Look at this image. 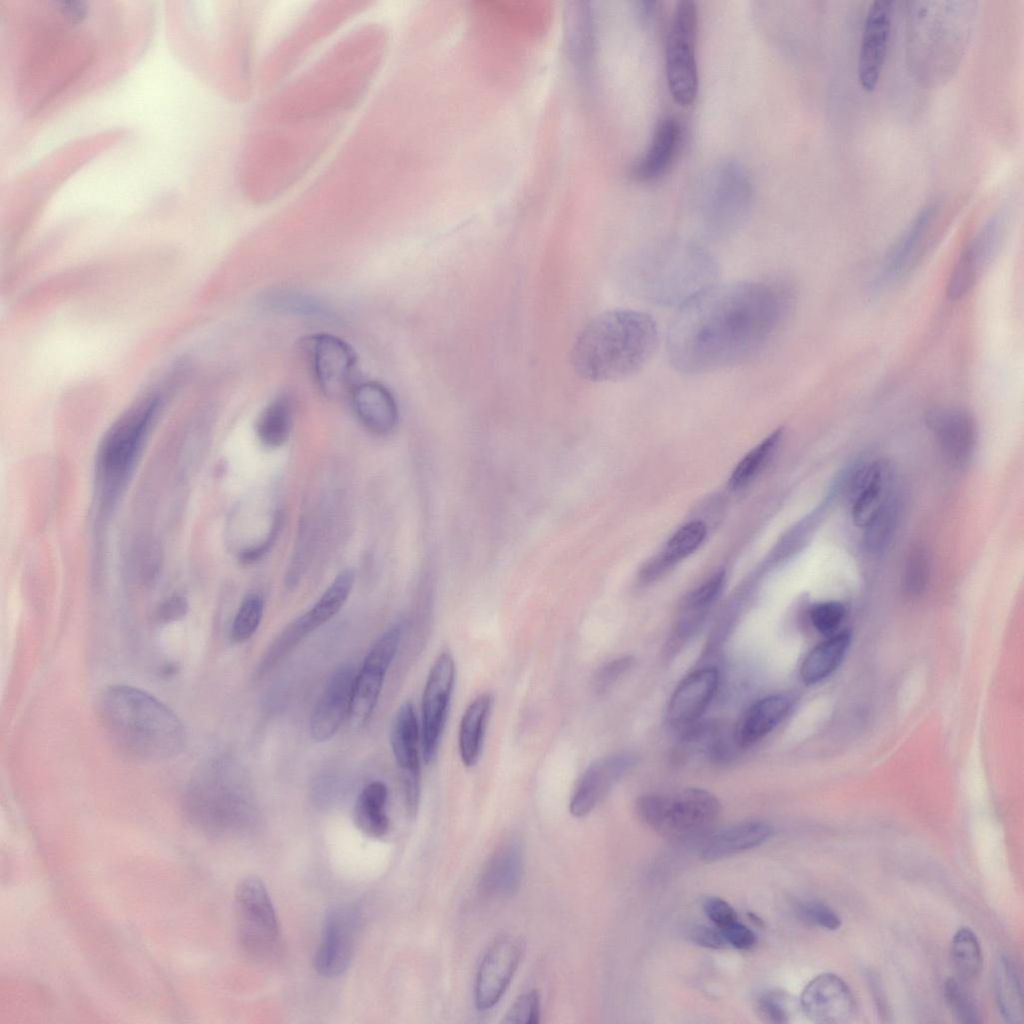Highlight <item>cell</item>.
<instances>
[{"mask_svg":"<svg viewBox=\"0 0 1024 1024\" xmlns=\"http://www.w3.org/2000/svg\"><path fill=\"white\" fill-rule=\"evenodd\" d=\"M716 273L714 258L697 243H663L640 255V293L659 304L680 305L712 284Z\"/></svg>","mask_w":1024,"mask_h":1024,"instance_id":"4","label":"cell"},{"mask_svg":"<svg viewBox=\"0 0 1024 1024\" xmlns=\"http://www.w3.org/2000/svg\"><path fill=\"white\" fill-rule=\"evenodd\" d=\"M935 216V207L923 208L885 258L881 281L893 282L909 273L930 250V230Z\"/></svg>","mask_w":1024,"mask_h":1024,"instance_id":"24","label":"cell"},{"mask_svg":"<svg viewBox=\"0 0 1024 1024\" xmlns=\"http://www.w3.org/2000/svg\"><path fill=\"white\" fill-rule=\"evenodd\" d=\"M892 2H873L867 12L858 55V81L871 92L880 80L886 60L892 24Z\"/></svg>","mask_w":1024,"mask_h":1024,"instance_id":"19","label":"cell"},{"mask_svg":"<svg viewBox=\"0 0 1024 1024\" xmlns=\"http://www.w3.org/2000/svg\"><path fill=\"white\" fill-rule=\"evenodd\" d=\"M265 306L275 312L313 318L332 316L330 308L318 298L299 291L277 290L264 299Z\"/></svg>","mask_w":1024,"mask_h":1024,"instance_id":"41","label":"cell"},{"mask_svg":"<svg viewBox=\"0 0 1024 1024\" xmlns=\"http://www.w3.org/2000/svg\"><path fill=\"white\" fill-rule=\"evenodd\" d=\"M454 682V659L449 652H443L429 671L422 696V753L426 764L436 757Z\"/></svg>","mask_w":1024,"mask_h":1024,"instance_id":"13","label":"cell"},{"mask_svg":"<svg viewBox=\"0 0 1024 1024\" xmlns=\"http://www.w3.org/2000/svg\"><path fill=\"white\" fill-rule=\"evenodd\" d=\"M698 9L694 1H680L669 25L665 66L667 85L672 98L679 105L688 106L698 93V67L696 44Z\"/></svg>","mask_w":1024,"mask_h":1024,"instance_id":"7","label":"cell"},{"mask_svg":"<svg viewBox=\"0 0 1024 1024\" xmlns=\"http://www.w3.org/2000/svg\"><path fill=\"white\" fill-rule=\"evenodd\" d=\"M804 1015L816 1023H843L853 1017L854 996L846 982L834 973H822L810 980L800 996Z\"/></svg>","mask_w":1024,"mask_h":1024,"instance_id":"21","label":"cell"},{"mask_svg":"<svg viewBox=\"0 0 1024 1024\" xmlns=\"http://www.w3.org/2000/svg\"><path fill=\"white\" fill-rule=\"evenodd\" d=\"M706 532V525L702 521H692L679 528L668 540L660 556L647 567L645 577H654L692 554L704 541Z\"/></svg>","mask_w":1024,"mask_h":1024,"instance_id":"37","label":"cell"},{"mask_svg":"<svg viewBox=\"0 0 1024 1024\" xmlns=\"http://www.w3.org/2000/svg\"><path fill=\"white\" fill-rule=\"evenodd\" d=\"M634 659L622 656L603 664L595 673L593 685L598 694L609 691L632 667Z\"/></svg>","mask_w":1024,"mask_h":1024,"instance_id":"51","label":"cell"},{"mask_svg":"<svg viewBox=\"0 0 1024 1024\" xmlns=\"http://www.w3.org/2000/svg\"><path fill=\"white\" fill-rule=\"evenodd\" d=\"M685 731L674 748L673 759L677 764L694 761H724L737 747L734 730L729 731L723 724L714 721H696L685 727Z\"/></svg>","mask_w":1024,"mask_h":1024,"instance_id":"25","label":"cell"},{"mask_svg":"<svg viewBox=\"0 0 1024 1024\" xmlns=\"http://www.w3.org/2000/svg\"><path fill=\"white\" fill-rule=\"evenodd\" d=\"M359 918L350 906L339 905L325 915L321 939L314 957V967L323 977L342 975L352 961Z\"/></svg>","mask_w":1024,"mask_h":1024,"instance_id":"14","label":"cell"},{"mask_svg":"<svg viewBox=\"0 0 1024 1024\" xmlns=\"http://www.w3.org/2000/svg\"><path fill=\"white\" fill-rule=\"evenodd\" d=\"M927 420L946 459L957 466L967 464L976 443L973 417L959 408H940L929 412Z\"/></svg>","mask_w":1024,"mask_h":1024,"instance_id":"26","label":"cell"},{"mask_svg":"<svg viewBox=\"0 0 1024 1024\" xmlns=\"http://www.w3.org/2000/svg\"><path fill=\"white\" fill-rule=\"evenodd\" d=\"M403 627L398 624L384 632L373 644L356 674L348 719L359 730L369 722L379 698L385 675L396 655Z\"/></svg>","mask_w":1024,"mask_h":1024,"instance_id":"11","label":"cell"},{"mask_svg":"<svg viewBox=\"0 0 1024 1024\" xmlns=\"http://www.w3.org/2000/svg\"><path fill=\"white\" fill-rule=\"evenodd\" d=\"M100 723L123 753L142 761H163L185 747L182 722L151 694L128 685L107 687L97 700Z\"/></svg>","mask_w":1024,"mask_h":1024,"instance_id":"3","label":"cell"},{"mask_svg":"<svg viewBox=\"0 0 1024 1024\" xmlns=\"http://www.w3.org/2000/svg\"><path fill=\"white\" fill-rule=\"evenodd\" d=\"M930 559L923 547H915L907 557L902 586L910 597L921 595L929 582Z\"/></svg>","mask_w":1024,"mask_h":1024,"instance_id":"46","label":"cell"},{"mask_svg":"<svg viewBox=\"0 0 1024 1024\" xmlns=\"http://www.w3.org/2000/svg\"><path fill=\"white\" fill-rule=\"evenodd\" d=\"M772 833L764 822L737 823L711 834L701 846L700 857L706 862L717 861L761 845Z\"/></svg>","mask_w":1024,"mask_h":1024,"instance_id":"31","label":"cell"},{"mask_svg":"<svg viewBox=\"0 0 1024 1024\" xmlns=\"http://www.w3.org/2000/svg\"><path fill=\"white\" fill-rule=\"evenodd\" d=\"M683 127L672 116L662 119L646 152L632 167V175L640 181L654 180L663 175L674 162L682 144Z\"/></svg>","mask_w":1024,"mask_h":1024,"instance_id":"30","label":"cell"},{"mask_svg":"<svg viewBox=\"0 0 1024 1024\" xmlns=\"http://www.w3.org/2000/svg\"><path fill=\"white\" fill-rule=\"evenodd\" d=\"M187 610V600L181 595H172L160 604L156 614L160 622L169 623L181 619Z\"/></svg>","mask_w":1024,"mask_h":1024,"instance_id":"56","label":"cell"},{"mask_svg":"<svg viewBox=\"0 0 1024 1024\" xmlns=\"http://www.w3.org/2000/svg\"><path fill=\"white\" fill-rule=\"evenodd\" d=\"M945 1002L954 1017L964 1024L981 1021L975 1001L965 986L955 978H948L943 987Z\"/></svg>","mask_w":1024,"mask_h":1024,"instance_id":"44","label":"cell"},{"mask_svg":"<svg viewBox=\"0 0 1024 1024\" xmlns=\"http://www.w3.org/2000/svg\"><path fill=\"white\" fill-rule=\"evenodd\" d=\"M419 726L411 703H403L395 714L390 744L400 769L405 805L410 817L417 813L420 801Z\"/></svg>","mask_w":1024,"mask_h":1024,"instance_id":"17","label":"cell"},{"mask_svg":"<svg viewBox=\"0 0 1024 1024\" xmlns=\"http://www.w3.org/2000/svg\"><path fill=\"white\" fill-rule=\"evenodd\" d=\"M157 407V398L150 397L141 401L106 436L100 450L99 467L109 496L116 492L130 470Z\"/></svg>","mask_w":1024,"mask_h":1024,"instance_id":"10","label":"cell"},{"mask_svg":"<svg viewBox=\"0 0 1024 1024\" xmlns=\"http://www.w3.org/2000/svg\"><path fill=\"white\" fill-rule=\"evenodd\" d=\"M522 874V846L518 840L510 839L490 856L480 875L478 887L489 898H509L518 891Z\"/></svg>","mask_w":1024,"mask_h":1024,"instance_id":"29","label":"cell"},{"mask_svg":"<svg viewBox=\"0 0 1024 1024\" xmlns=\"http://www.w3.org/2000/svg\"><path fill=\"white\" fill-rule=\"evenodd\" d=\"M263 609V600L257 594H250L242 601L231 628L234 642H246L254 635L260 625Z\"/></svg>","mask_w":1024,"mask_h":1024,"instance_id":"45","label":"cell"},{"mask_svg":"<svg viewBox=\"0 0 1024 1024\" xmlns=\"http://www.w3.org/2000/svg\"><path fill=\"white\" fill-rule=\"evenodd\" d=\"M845 616L846 608L838 601L818 603L809 612V618L815 630L827 636L835 634Z\"/></svg>","mask_w":1024,"mask_h":1024,"instance_id":"48","label":"cell"},{"mask_svg":"<svg viewBox=\"0 0 1024 1024\" xmlns=\"http://www.w3.org/2000/svg\"><path fill=\"white\" fill-rule=\"evenodd\" d=\"M794 703L793 694L777 692L751 704L734 729L737 747H751L766 737L786 718Z\"/></svg>","mask_w":1024,"mask_h":1024,"instance_id":"27","label":"cell"},{"mask_svg":"<svg viewBox=\"0 0 1024 1024\" xmlns=\"http://www.w3.org/2000/svg\"><path fill=\"white\" fill-rule=\"evenodd\" d=\"M1002 217L988 221L960 255L947 284L951 300L964 297L981 279L996 257L1004 238Z\"/></svg>","mask_w":1024,"mask_h":1024,"instance_id":"16","label":"cell"},{"mask_svg":"<svg viewBox=\"0 0 1024 1024\" xmlns=\"http://www.w3.org/2000/svg\"><path fill=\"white\" fill-rule=\"evenodd\" d=\"M314 631L306 614L286 626L283 631L274 639L262 659L260 670H269L282 660L295 646L307 635Z\"/></svg>","mask_w":1024,"mask_h":1024,"instance_id":"42","label":"cell"},{"mask_svg":"<svg viewBox=\"0 0 1024 1024\" xmlns=\"http://www.w3.org/2000/svg\"><path fill=\"white\" fill-rule=\"evenodd\" d=\"M781 434V429H777L771 433L738 463L729 479V485L732 488H740L746 485L754 477L769 457L771 451L779 441Z\"/></svg>","mask_w":1024,"mask_h":1024,"instance_id":"43","label":"cell"},{"mask_svg":"<svg viewBox=\"0 0 1024 1024\" xmlns=\"http://www.w3.org/2000/svg\"><path fill=\"white\" fill-rule=\"evenodd\" d=\"M541 1002L537 990L519 995L505 1013L502 1022L508 1024H536L540 1021Z\"/></svg>","mask_w":1024,"mask_h":1024,"instance_id":"47","label":"cell"},{"mask_svg":"<svg viewBox=\"0 0 1024 1024\" xmlns=\"http://www.w3.org/2000/svg\"><path fill=\"white\" fill-rule=\"evenodd\" d=\"M703 909L714 926L722 929L738 920L732 906L719 897H707L703 901Z\"/></svg>","mask_w":1024,"mask_h":1024,"instance_id":"53","label":"cell"},{"mask_svg":"<svg viewBox=\"0 0 1024 1024\" xmlns=\"http://www.w3.org/2000/svg\"><path fill=\"white\" fill-rule=\"evenodd\" d=\"M723 573H717L708 581L692 591L683 601L684 608L707 611L717 598L723 585Z\"/></svg>","mask_w":1024,"mask_h":1024,"instance_id":"52","label":"cell"},{"mask_svg":"<svg viewBox=\"0 0 1024 1024\" xmlns=\"http://www.w3.org/2000/svg\"><path fill=\"white\" fill-rule=\"evenodd\" d=\"M216 780L212 776H199L188 787L184 800L190 822L213 835L235 831L243 824L237 799Z\"/></svg>","mask_w":1024,"mask_h":1024,"instance_id":"12","label":"cell"},{"mask_svg":"<svg viewBox=\"0 0 1024 1024\" xmlns=\"http://www.w3.org/2000/svg\"><path fill=\"white\" fill-rule=\"evenodd\" d=\"M727 945L738 950H750L756 943L754 932L739 920L720 929Z\"/></svg>","mask_w":1024,"mask_h":1024,"instance_id":"54","label":"cell"},{"mask_svg":"<svg viewBox=\"0 0 1024 1024\" xmlns=\"http://www.w3.org/2000/svg\"><path fill=\"white\" fill-rule=\"evenodd\" d=\"M783 282L710 284L679 305L667 330L670 365L702 374L741 365L778 334L794 303Z\"/></svg>","mask_w":1024,"mask_h":1024,"instance_id":"1","label":"cell"},{"mask_svg":"<svg viewBox=\"0 0 1024 1024\" xmlns=\"http://www.w3.org/2000/svg\"><path fill=\"white\" fill-rule=\"evenodd\" d=\"M492 702L490 693L480 694L463 713L459 729V753L466 767H473L480 758Z\"/></svg>","mask_w":1024,"mask_h":1024,"instance_id":"32","label":"cell"},{"mask_svg":"<svg viewBox=\"0 0 1024 1024\" xmlns=\"http://www.w3.org/2000/svg\"><path fill=\"white\" fill-rule=\"evenodd\" d=\"M950 959L962 981L975 980L983 968V956L977 936L969 928L962 927L953 935L950 943Z\"/></svg>","mask_w":1024,"mask_h":1024,"instance_id":"39","label":"cell"},{"mask_svg":"<svg viewBox=\"0 0 1024 1024\" xmlns=\"http://www.w3.org/2000/svg\"><path fill=\"white\" fill-rule=\"evenodd\" d=\"M388 790L382 781L367 784L355 802L354 823L358 830L370 838H382L389 831L386 813Z\"/></svg>","mask_w":1024,"mask_h":1024,"instance_id":"33","label":"cell"},{"mask_svg":"<svg viewBox=\"0 0 1024 1024\" xmlns=\"http://www.w3.org/2000/svg\"><path fill=\"white\" fill-rule=\"evenodd\" d=\"M850 640V633L842 631L815 646L800 666L802 681L806 684H815L828 677L844 658Z\"/></svg>","mask_w":1024,"mask_h":1024,"instance_id":"34","label":"cell"},{"mask_svg":"<svg viewBox=\"0 0 1024 1024\" xmlns=\"http://www.w3.org/2000/svg\"><path fill=\"white\" fill-rule=\"evenodd\" d=\"M796 913L805 922L826 930L841 926V918L829 906L818 900L806 899L797 902Z\"/></svg>","mask_w":1024,"mask_h":1024,"instance_id":"49","label":"cell"},{"mask_svg":"<svg viewBox=\"0 0 1024 1024\" xmlns=\"http://www.w3.org/2000/svg\"><path fill=\"white\" fill-rule=\"evenodd\" d=\"M355 669L342 664L328 678L310 719L311 736L316 742L331 739L348 717Z\"/></svg>","mask_w":1024,"mask_h":1024,"instance_id":"22","label":"cell"},{"mask_svg":"<svg viewBox=\"0 0 1024 1024\" xmlns=\"http://www.w3.org/2000/svg\"><path fill=\"white\" fill-rule=\"evenodd\" d=\"M996 1002L1001 1016L1011 1024H1020L1024 1020V1003L1022 982L1013 962L1001 956L994 973Z\"/></svg>","mask_w":1024,"mask_h":1024,"instance_id":"35","label":"cell"},{"mask_svg":"<svg viewBox=\"0 0 1024 1024\" xmlns=\"http://www.w3.org/2000/svg\"><path fill=\"white\" fill-rule=\"evenodd\" d=\"M349 399L360 422L378 435L390 433L398 421V406L392 392L376 380L358 381Z\"/></svg>","mask_w":1024,"mask_h":1024,"instance_id":"28","label":"cell"},{"mask_svg":"<svg viewBox=\"0 0 1024 1024\" xmlns=\"http://www.w3.org/2000/svg\"><path fill=\"white\" fill-rule=\"evenodd\" d=\"M689 935L695 944L705 948L722 949L727 946L720 929L714 925H696Z\"/></svg>","mask_w":1024,"mask_h":1024,"instance_id":"55","label":"cell"},{"mask_svg":"<svg viewBox=\"0 0 1024 1024\" xmlns=\"http://www.w3.org/2000/svg\"><path fill=\"white\" fill-rule=\"evenodd\" d=\"M638 817L652 830L673 840L690 839L709 831L721 812L718 798L701 788H683L642 795Z\"/></svg>","mask_w":1024,"mask_h":1024,"instance_id":"5","label":"cell"},{"mask_svg":"<svg viewBox=\"0 0 1024 1024\" xmlns=\"http://www.w3.org/2000/svg\"><path fill=\"white\" fill-rule=\"evenodd\" d=\"M752 187L745 171L735 163L717 167L708 177L697 205V220L704 238L720 241L742 225L749 212Z\"/></svg>","mask_w":1024,"mask_h":1024,"instance_id":"6","label":"cell"},{"mask_svg":"<svg viewBox=\"0 0 1024 1024\" xmlns=\"http://www.w3.org/2000/svg\"><path fill=\"white\" fill-rule=\"evenodd\" d=\"M524 953V943L515 936L498 938L485 953L475 982V1005L486 1011L494 1007L508 988Z\"/></svg>","mask_w":1024,"mask_h":1024,"instance_id":"15","label":"cell"},{"mask_svg":"<svg viewBox=\"0 0 1024 1024\" xmlns=\"http://www.w3.org/2000/svg\"><path fill=\"white\" fill-rule=\"evenodd\" d=\"M901 512V499L894 491L864 528L862 545L866 552L879 554L888 547L898 528Z\"/></svg>","mask_w":1024,"mask_h":1024,"instance_id":"38","label":"cell"},{"mask_svg":"<svg viewBox=\"0 0 1024 1024\" xmlns=\"http://www.w3.org/2000/svg\"><path fill=\"white\" fill-rule=\"evenodd\" d=\"M636 764V755L627 751L611 753L591 763L571 796L570 814L576 818L588 815Z\"/></svg>","mask_w":1024,"mask_h":1024,"instance_id":"18","label":"cell"},{"mask_svg":"<svg viewBox=\"0 0 1024 1024\" xmlns=\"http://www.w3.org/2000/svg\"><path fill=\"white\" fill-rule=\"evenodd\" d=\"M719 678V671L713 666L698 668L686 675L669 698L666 708L669 725L684 728L696 722L713 699Z\"/></svg>","mask_w":1024,"mask_h":1024,"instance_id":"23","label":"cell"},{"mask_svg":"<svg viewBox=\"0 0 1024 1024\" xmlns=\"http://www.w3.org/2000/svg\"><path fill=\"white\" fill-rule=\"evenodd\" d=\"M235 914L244 950L258 960L276 956L281 945L278 918L263 882L247 877L235 891Z\"/></svg>","mask_w":1024,"mask_h":1024,"instance_id":"8","label":"cell"},{"mask_svg":"<svg viewBox=\"0 0 1024 1024\" xmlns=\"http://www.w3.org/2000/svg\"><path fill=\"white\" fill-rule=\"evenodd\" d=\"M353 583L354 573L350 569L343 570L335 577L314 606L305 613L314 629L340 611L350 595Z\"/></svg>","mask_w":1024,"mask_h":1024,"instance_id":"40","label":"cell"},{"mask_svg":"<svg viewBox=\"0 0 1024 1024\" xmlns=\"http://www.w3.org/2000/svg\"><path fill=\"white\" fill-rule=\"evenodd\" d=\"M303 350L319 392L332 401L349 398L359 381L353 347L333 334L317 333L303 340Z\"/></svg>","mask_w":1024,"mask_h":1024,"instance_id":"9","label":"cell"},{"mask_svg":"<svg viewBox=\"0 0 1024 1024\" xmlns=\"http://www.w3.org/2000/svg\"><path fill=\"white\" fill-rule=\"evenodd\" d=\"M293 405L289 394L275 396L261 411L256 422L260 442L270 448L282 446L292 429Z\"/></svg>","mask_w":1024,"mask_h":1024,"instance_id":"36","label":"cell"},{"mask_svg":"<svg viewBox=\"0 0 1024 1024\" xmlns=\"http://www.w3.org/2000/svg\"><path fill=\"white\" fill-rule=\"evenodd\" d=\"M749 917L756 925H761L763 923L762 920L755 914L749 913Z\"/></svg>","mask_w":1024,"mask_h":1024,"instance_id":"57","label":"cell"},{"mask_svg":"<svg viewBox=\"0 0 1024 1024\" xmlns=\"http://www.w3.org/2000/svg\"><path fill=\"white\" fill-rule=\"evenodd\" d=\"M788 995L781 991H767L757 1000L759 1015L767 1022L787 1023L791 1009Z\"/></svg>","mask_w":1024,"mask_h":1024,"instance_id":"50","label":"cell"},{"mask_svg":"<svg viewBox=\"0 0 1024 1024\" xmlns=\"http://www.w3.org/2000/svg\"><path fill=\"white\" fill-rule=\"evenodd\" d=\"M893 477L892 467L885 460L851 468L847 488L852 495V521L857 527L864 529L895 491Z\"/></svg>","mask_w":1024,"mask_h":1024,"instance_id":"20","label":"cell"},{"mask_svg":"<svg viewBox=\"0 0 1024 1024\" xmlns=\"http://www.w3.org/2000/svg\"><path fill=\"white\" fill-rule=\"evenodd\" d=\"M658 343L659 330L651 315L610 310L594 317L579 332L572 346L571 363L583 379L622 380L644 368Z\"/></svg>","mask_w":1024,"mask_h":1024,"instance_id":"2","label":"cell"}]
</instances>
